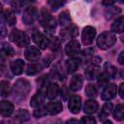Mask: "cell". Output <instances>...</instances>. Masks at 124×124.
Wrapping results in <instances>:
<instances>
[{
	"instance_id": "obj_1",
	"label": "cell",
	"mask_w": 124,
	"mask_h": 124,
	"mask_svg": "<svg viewBox=\"0 0 124 124\" xmlns=\"http://www.w3.org/2000/svg\"><path fill=\"white\" fill-rule=\"evenodd\" d=\"M31 89L30 83L25 79H18L13 88V96L18 102L23 101L29 94Z\"/></svg>"
},
{
	"instance_id": "obj_2",
	"label": "cell",
	"mask_w": 124,
	"mask_h": 124,
	"mask_svg": "<svg viewBox=\"0 0 124 124\" xmlns=\"http://www.w3.org/2000/svg\"><path fill=\"white\" fill-rule=\"evenodd\" d=\"M38 19L40 24L47 31H52L55 29L56 27V22L55 19L53 18V16L49 14L48 11H46V9H42L38 15Z\"/></svg>"
},
{
	"instance_id": "obj_3",
	"label": "cell",
	"mask_w": 124,
	"mask_h": 124,
	"mask_svg": "<svg viewBox=\"0 0 124 124\" xmlns=\"http://www.w3.org/2000/svg\"><path fill=\"white\" fill-rule=\"evenodd\" d=\"M116 42V37L113 32L105 31L101 33L97 39V46L101 49H108L111 47Z\"/></svg>"
},
{
	"instance_id": "obj_4",
	"label": "cell",
	"mask_w": 124,
	"mask_h": 124,
	"mask_svg": "<svg viewBox=\"0 0 124 124\" xmlns=\"http://www.w3.org/2000/svg\"><path fill=\"white\" fill-rule=\"evenodd\" d=\"M10 40L20 47L27 46L29 45V42H30L29 37L23 31H20L18 29H13L12 30V32L10 34Z\"/></svg>"
},
{
	"instance_id": "obj_5",
	"label": "cell",
	"mask_w": 124,
	"mask_h": 124,
	"mask_svg": "<svg viewBox=\"0 0 124 124\" xmlns=\"http://www.w3.org/2000/svg\"><path fill=\"white\" fill-rule=\"evenodd\" d=\"M96 36V29L92 26H86L81 33V41L84 46H89L93 43Z\"/></svg>"
},
{
	"instance_id": "obj_6",
	"label": "cell",
	"mask_w": 124,
	"mask_h": 124,
	"mask_svg": "<svg viewBox=\"0 0 124 124\" xmlns=\"http://www.w3.org/2000/svg\"><path fill=\"white\" fill-rule=\"evenodd\" d=\"M32 39H33L34 43L40 48H43V49L46 48L50 45V41L48 40V38L46 36H45L44 34L40 33L39 31H34L32 33Z\"/></svg>"
},
{
	"instance_id": "obj_7",
	"label": "cell",
	"mask_w": 124,
	"mask_h": 124,
	"mask_svg": "<svg viewBox=\"0 0 124 124\" xmlns=\"http://www.w3.org/2000/svg\"><path fill=\"white\" fill-rule=\"evenodd\" d=\"M116 93H117L116 85L113 83H109V84H107L106 87L104 88V90L101 94V98L104 101H109L115 97Z\"/></svg>"
},
{
	"instance_id": "obj_8",
	"label": "cell",
	"mask_w": 124,
	"mask_h": 124,
	"mask_svg": "<svg viewBox=\"0 0 124 124\" xmlns=\"http://www.w3.org/2000/svg\"><path fill=\"white\" fill-rule=\"evenodd\" d=\"M36 17H37V10L35 9V7L29 6L23 12L22 21L25 24H32L36 19Z\"/></svg>"
},
{
	"instance_id": "obj_9",
	"label": "cell",
	"mask_w": 124,
	"mask_h": 124,
	"mask_svg": "<svg viewBox=\"0 0 124 124\" xmlns=\"http://www.w3.org/2000/svg\"><path fill=\"white\" fill-rule=\"evenodd\" d=\"M69 109L73 113H78L81 108V99L78 95H73L69 99V104H68Z\"/></svg>"
},
{
	"instance_id": "obj_10",
	"label": "cell",
	"mask_w": 124,
	"mask_h": 124,
	"mask_svg": "<svg viewBox=\"0 0 124 124\" xmlns=\"http://www.w3.org/2000/svg\"><path fill=\"white\" fill-rule=\"evenodd\" d=\"M80 51V45L78 41L73 40L70 41L65 47V52L67 55L69 56H75L77 54H78V52Z\"/></svg>"
},
{
	"instance_id": "obj_11",
	"label": "cell",
	"mask_w": 124,
	"mask_h": 124,
	"mask_svg": "<svg viewBox=\"0 0 124 124\" xmlns=\"http://www.w3.org/2000/svg\"><path fill=\"white\" fill-rule=\"evenodd\" d=\"M25 58L29 61H36L41 56V51L37 46H29L25 49Z\"/></svg>"
},
{
	"instance_id": "obj_12",
	"label": "cell",
	"mask_w": 124,
	"mask_h": 124,
	"mask_svg": "<svg viewBox=\"0 0 124 124\" xmlns=\"http://www.w3.org/2000/svg\"><path fill=\"white\" fill-rule=\"evenodd\" d=\"M46 96V90H45L44 88H42L36 95H34L30 101V106L33 107V108H38L40 107L44 101H45V98Z\"/></svg>"
},
{
	"instance_id": "obj_13",
	"label": "cell",
	"mask_w": 124,
	"mask_h": 124,
	"mask_svg": "<svg viewBox=\"0 0 124 124\" xmlns=\"http://www.w3.org/2000/svg\"><path fill=\"white\" fill-rule=\"evenodd\" d=\"M24 62L23 60L21 59H16V60H13L10 64V68H11V71L13 72L14 75L16 76H19L22 74L23 70H24Z\"/></svg>"
},
{
	"instance_id": "obj_14",
	"label": "cell",
	"mask_w": 124,
	"mask_h": 124,
	"mask_svg": "<svg viewBox=\"0 0 124 124\" xmlns=\"http://www.w3.org/2000/svg\"><path fill=\"white\" fill-rule=\"evenodd\" d=\"M85 78L86 79H94L96 78H98L101 75V69L98 65H90L89 67H87V69L85 70Z\"/></svg>"
},
{
	"instance_id": "obj_15",
	"label": "cell",
	"mask_w": 124,
	"mask_h": 124,
	"mask_svg": "<svg viewBox=\"0 0 124 124\" xmlns=\"http://www.w3.org/2000/svg\"><path fill=\"white\" fill-rule=\"evenodd\" d=\"M14 111V105L8 101H2L0 104V113L2 116H10Z\"/></svg>"
},
{
	"instance_id": "obj_16",
	"label": "cell",
	"mask_w": 124,
	"mask_h": 124,
	"mask_svg": "<svg viewBox=\"0 0 124 124\" xmlns=\"http://www.w3.org/2000/svg\"><path fill=\"white\" fill-rule=\"evenodd\" d=\"M79 64H80V61H79V59H78V58L72 57V58L68 59V60L66 61V64H65L66 69H67V72H68V73H70V74H72V73L76 72V71L78 69Z\"/></svg>"
},
{
	"instance_id": "obj_17",
	"label": "cell",
	"mask_w": 124,
	"mask_h": 124,
	"mask_svg": "<svg viewBox=\"0 0 124 124\" xmlns=\"http://www.w3.org/2000/svg\"><path fill=\"white\" fill-rule=\"evenodd\" d=\"M45 108H46L47 113H49V114H57L63 108H62V104L60 102H51V103H48Z\"/></svg>"
},
{
	"instance_id": "obj_18",
	"label": "cell",
	"mask_w": 124,
	"mask_h": 124,
	"mask_svg": "<svg viewBox=\"0 0 124 124\" xmlns=\"http://www.w3.org/2000/svg\"><path fill=\"white\" fill-rule=\"evenodd\" d=\"M77 35H78V28L75 25H69L61 32V36L64 39H73Z\"/></svg>"
},
{
	"instance_id": "obj_19",
	"label": "cell",
	"mask_w": 124,
	"mask_h": 124,
	"mask_svg": "<svg viewBox=\"0 0 124 124\" xmlns=\"http://www.w3.org/2000/svg\"><path fill=\"white\" fill-rule=\"evenodd\" d=\"M111 31L113 33H121L124 31V16L117 17L111 24Z\"/></svg>"
},
{
	"instance_id": "obj_20",
	"label": "cell",
	"mask_w": 124,
	"mask_h": 124,
	"mask_svg": "<svg viewBox=\"0 0 124 124\" xmlns=\"http://www.w3.org/2000/svg\"><path fill=\"white\" fill-rule=\"evenodd\" d=\"M70 89L72 91H78L82 86V78L79 75L74 76L70 80Z\"/></svg>"
},
{
	"instance_id": "obj_21",
	"label": "cell",
	"mask_w": 124,
	"mask_h": 124,
	"mask_svg": "<svg viewBox=\"0 0 124 124\" xmlns=\"http://www.w3.org/2000/svg\"><path fill=\"white\" fill-rule=\"evenodd\" d=\"M116 68L109 62H106L104 64V73L108 78H114L116 76Z\"/></svg>"
},
{
	"instance_id": "obj_22",
	"label": "cell",
	"mask_w": 124,
	"mask_h": 124,
	"mask_svg": "<svg viewBox=\"0 0 124 124\" xmlns=\"http://www.w3.org/2000/svg\"><path fill=\"white\" fill-rule=\"evenodd\" d=\"M98 109V103L95 100H88L85 102L84 107H83V110L85 113L91 114L96 112Z\"/></svg>"
},
{
	"instance_id": "obj_23",
	"label": "cell",
	"mask_w": 124,
	"mask_h": 124,
	"mask_svg": "<svg viewBox=\"0 0 124 124\" xmlns=\"http://www.w3.org/2000/svg\"><path fill=\"white\" fill-rule=\"evenodd\" d=\"M2 18H3L10 26L15 25L16 22V16H15V14H14L12 11H10V10H7V11H5V12L2 13Z\"/></svg>"
},
{
	"instance_id": "obj_24",
	"label": "cell",
	"mask_w": 124,
	"mask_h": 124,
	"mask_svg": "<svg viewBox=\"0 0 124 124\" xmlns=\"http://www.w3.org/2000/svg\"><path fill=\"white\" fill-rule=\"evenodd\" d=\"M59 93V86L57 83H50L47 86L46 89V96L49 100H52L54 98H56V96Z\"/></svg>"
},
{
	"instance_id": "obj_25",
	"label": "cell",
	"mask_w": 124,
	"mask_h": 124,
	"mask_svg": "<svg viewBox=\"0 0 124 124\" xmlns=\"http://www.w3.org/2000/svg\"><path fill=\"white\" fill-rule=\"evenodd\" d=\"M113 118L117 121H121L124 119V104H118L112 111Z\"/></svg>"
},
{
	"instance_id": "obj_26",
	"label": "cell",
	"mask_w": 124,
	"mask_h": 124,
	"mask_svg": "<svg viewBox=\"0 0 124 124\" xmlns=\"http://www.w3.org/2000/svg\"><path fill=\"white\" fill-rule=\"evenodd\" d=\"M111 110H112L111 103H106L101 108V111L99 113V119L100 120H104L105 118H107L108 116V114L111 112Z\"/></svg>"
},
{
	"instance_id": "obj_27",
	"label": "cell",
	"mask_w": 124,
	"mask_h": 124,
	"mask_svg": "<svg viewBox=\"0 0 124 124\" xmlns=\"http://www.w3.org/2000/svg\"><path fill=\"white\" fill-rule=\"evenodd\" d=\"M43 66L42 64L40 63H32V64H29L27 69H26V74L28 76H34L36 74H38L41 70H42Z\"/></svg>"
},
{
	"instance_id": "obj_28",
	"label": "cell",
	"mask_w": 124,
	"mask_h": 124,
	"mask_svg": "<svg viewBox=\"0 0 124 124\" xmlns=\"http://www.w3.org/2000/svg\"><path fill=\"white\" fill-rule=\"evenodd\" d=\"M15 119L18 122H26L30 119V113L25 109H20L16 113Z\"/></svg>"
},
{
	"instance_id": "obj_29",
	"label": "cell",
	"mask_w": 124,
	"mask_h": 124,
	"mask_svg": "<svg viewBox=\"0 0 124 124\" xmlns=\"http://www.w3.org/2000/svg\"><path fill=\"white\" fill-rule=\"evenodd\" d=\"M11 93V86L10 83L6 80H2L0 82V94L2 97H7Z\"/></svg>"
},
{
	"instance_id": "obj_30",
	"label": "cell",
	"mask_w": 124,
	"mask_h": 124,
	"mask_svg": "<svg viewBox=\"0 0 124 124\" xmlns=\"http://www.w3.org/2000/svg\"><path fill=\"white\" fill-rule=\"evenodd\" d=\"M119 13H120V9L119 8H117V7H108V9L106 10L105 17L107 19H111L114 16H116Z\"/></svg>"
},
{
	"instance_id": "obj_31",
	"label": "cell",
	"mask_w": 124,
	"mask_h": 124,
	"mask_svg": "<svg viewBox=\"0 0 124 124\" xmlns=\"http://www.w3.org/2000/svg\"><path fill=\"white\" fill-rule=\"evenodd\" d=\"M1 54L5 56H11L14 54L13 47L8 43H1Z\"/></svg>"
},
{
	"instance_id": "obj_32",
	"label": "cell",
	"mask_w": 124,
	"mask_h": 124,
	"mask_svg": "<svg viewBox=\"0 0 124 124\" xmlns=\"http://www.w3.org/2000/svg\"><path fill=\"white\" fill-rule=\"evenodd\" d=\"M71 18H70V15L68 14V12H62L59 16V23L61 26H66L68 24H70Z\"/></svg>"
},
{
	"instance_id": "obj_33",
	"label": "cell",
	"mask_w": 124,
	"mask_h": 124,
	"mask_svg": "<svg viewBox=\"0 0 124 124\" xmlns=\"http://www.w3.org/2000/svg\"><path fill=\"white\" fill-rule=\"evenodd\" d=\"M64 2H65V0H47V3L49 5V7L53 11H56L60 7H62V5L64 4Z\"/></svg>"
},
{
	"instance_id": "obj_34",
	"label": "cell",
	"mask_w": 124,
	"mask_h": 124,
	"mask_svg": "<svg viewBox=\"0 0 124 124\" xmlns=\"http://www.w3.org/2000/svg\"><path fill=\"white\" fill-rule=\"evenodd\" d=\"M85 93L88 97H95L97 95V89L93 84H87L85 87Z\"/></svg>"
},
{
	"instance_id": "obj_35",
	"label": "cell",
	"mask_w": 124,
	"mask_h": 124,
	"mask_svg": "<svg viewBox=\"0 0 124 124\" xmlns=\"http://www.w3.org/2000/svg\"><path fill=\"white\" fill-rule=\"evenodd\" d=\"M22 5H23V4H22V2H21L20 0H13V1H12L13 9H14V11L16 12V13L20 12V9H21Z\"/></svg>"
},
{
	"instance_id": "obj_36",
	"label": "cell",
	"mask_w": 124,
	"mask_h": 124,
	"mask_svg": "<svg viewBox=\"0 0 124 124\" xmlns=\"http://www.w3.org/2000/svg\"><path fill=\"white\" fill-rule=\"evenodd\" d=\"M46 113H47V111H46V108H40V107H38V108H36L35 111H34V116L35 117H41V116H44Z\"/></svg>"
},
{
	"instance_id": "obj_37",
	"label": "cell",
	"mask_w": 124,
	"mask_h": 124,
	"mask_svg": "<svg viewBox=\"0 0 124 124\" xmlns=\"http://www.w3.org/2000/svg\"><path fill=\"white\" fill-rule=\"evenodd\" d=\"M80 122L84 123V124H95L96 123V119L93 116H83L80 119Z\"/></svg>"
},
{
	"instance_id": "obj_38",
	"label": "cell",
	"mask_w": 124,
	"mask_h": 124,
	"mask_svg": "<svg viewBox=\"0 0 124 124\" xmlns=\"http://www.w3.org/2000/svg\"><path fill=\"white\" fill-rule=\"evenodd\" d=\"M118 92H119V95L122 99H124V82L120 83L119 85V88H118Z\"/></svg>"
},
{
	"instance_id": "obj_39",
	"label": "cell",
	"mask_w": 124,
	"mask_h": 124,
	"mask_svg": "<svg viewBox=\"0 0 124 124\" xmlns=\"http://www.w3.org/2000/svg\"><path fill=\"white\" fill-rule=\"evenodd\" d=\"M118 63L121 65H124V51H122L118 56Z\"/></svg>"
},
{
	"instance_id": "obj_40",
	"label": "cell",
	"mask_w": 124,
	"mask_h": 124,
	"mask_svg": "<svg viewBox=\"0 0 124 124\" xmlns=\"http://www.w3.org/2000/svg\"><path fill=\"white\" fill-rule=\"evenodd\" d=\"M115 1H116V0H103V4L108 7V6H111Z\"/></svg>"
},
{
	"instance_id": "obj_41",
	"label": "cell",
	"mask_w": 124,
	"mask_h": 124,
	"mask_svg": "<svg viewBox=\"0 0 124 124\" xmlns=\"http://www.w3.org/2000/svg\"><path fill=\"white\" fill-rule=\"evenodd\" d=\"M22 2V4H30V3H33L35 2V0H20Z\"/></svg>"
},
{
	"instance_id": "obj_42",
	"label": "cell",
	"mask_w": 124,
	"mask_h": 124,
	"mask_svg": "<svg viewBox=\"0 0 124 124\" xmlns=\"http://www.w3.org/2000/svg\"><path fill=\"white\" fill-rule=\"evenodd\" d=\"M61 94H63V95H64V97H63L64 99H66V98H67V90H66V88H65V87H63V89H62V93H61Z\"/></svg>"
},
{
	"instance_id": "obj_43",
	"label": "cell",
	"mask_w": 124,
	"mask_h": 124,
	"mask_svg": "<svg viewBox=\"0 0 124 124\" xmlns=\"http://www.w3.org/2000/svg\"><path fill=\"white\" fill-rule=\"evenodd\" d=\"M71 122H76V123H78V121L77 119H70V120L67 121V123H71Z\"/></svg>"
},
{
	"instance_id": "obj_44",
	"label": "cell",
	"mask_w": 124,
	"mask_h": 124,
	"mask_svg": "<svg viewBox=\"0 0 124 124\" xmlns=\"http://www.w3.org/2000/svg\"><path fill=\"white\" fill-rule=\"evenodd\" d=\"M121 75H122V77H123V78H124V71L121 73Z\"/></svg>"
},
{
	"instance_id": "obj_45",
	"label": "cell",
	"mask_w": 124,
	"mask_h": 124,
	"mask_svg": "<svg viewBox=\"0 0 124 124\" xmlns=\"http://www.w3.org/2000/svg\"><path fill=\"white\" fill-rule=\"evenodd\" d=\"M86 1H87V2H90V1H92V0H86Z\"/></svg>"
},
{
	"instance_id": "obj_46",
	"label": "cell",
	"mask_w": 124,
	"mask_h": 124,
	"mask_svg": "<svg viewBox=\"0 0 124 124\" xmlns=\"http://www.w3.org/2000/svg\"><path fill=\"white\" fill-rule=\"evenodd\" d=\"M5 1H11V0H5ZM12 1H13V0H12Z\"/></svg>"
},
{
	"instance_id": "obj_47",
	"label": "cell",
	"mask_w": 124,
	"mask_h": 124,
	"mask_svg": "<svg viewBox=\"0 0 124 124\" xmlns=\"http://www.w3.org/2000/svg\"><path fill=\"white\" fill-rule=\"evenodd\" d=\"M122 3H124V0H122Z\"/></svg>"
}]
</instances>
